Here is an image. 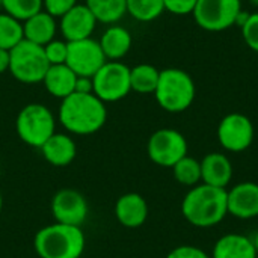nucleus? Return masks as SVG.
<instances>
[{
  "mask_svg": "<svg viewBox=\"0 0 258 258\" xmlns=\"http://www.w3.org/2000/svg\"><path fill=\"white\" fill-rule=\"evenodd\" d=\"M107 119L106 103L95 94L73 92L60 100L59 121L65 130L73 135H92L97 133Z\"/></svg>",
  "mask_w": 258,
  "mask_h": 258,
  "instance_id": "1",
  "label": "nucleus"
},
{
  "mask_svg": "<svg viewBox=\"0 0 258 258\" xmlns=\"http://www.w3.org/2000/svg\"><path fill=\"white\" fill-rule=\"evenodd\" d=\"M181 213L190 225L198 228H210L221 224L228 215L227 189L204 183L190 187L181 201Z\"/></svg>",
  "mask_w": 258,
  "mask_h": 258,
  "instance_id": "2",
  "label": "nucleus"
},
{
  "mask_svg": "<svg viewBox=\"0 0 258 258\" xmlns=\"http://www.w3.org/2000/svg\"><path fill=\"white\" fill-rule=\"evenodd\" d=\"M33 246L41 258H80L85 234L80 227L54 222L36 233Z\"/></svg>",
  "mask_w": 258,
  "mask_h": 258,
  "instance_id": "3",
  "label": "nucleus"
},
{
  "mask_svg": "<svg viewBox=\"0 0 258 258\" xmlns=\"http://www.w3.org/2000/svg\"><path fill=\"white\" fill-rule=\"evenodd\" d=\"M197 88L194 79L180 68H166L160 71L154 97L159 106L171 113H180L189 109L195 100Z\"/></svg>",
  "mask_w": 258,
  "mask_h": 258,
  "instance_id": "4",
  "label": "nucleus"
},
{
  "mask_svg": "<svg viewBox=\"0 0 258 258\" xmlns=\"http://www.w3.org/2000/svg\"><path fill=\"white\" fill-rule=\"evenodd\" d=\"M9 73L21 83H42L50 63L45 57L44 47L23 39L9 50Z\"/></svg>",
  "mask_w": 258,
  "mask_h": 258,
  "instance_id": "5",
  "label": "nucleus"
},
{
  "mask_svg": "<svg viewBox=\"0 0 258 258\" xmlns=\"http://www.w3.org/2000/svg\"><path fill=\"white\" fill-rule=\"evenodd\" d=\"M15 128L24 144L41 148L44 142L56 133V121L48 107L39 103H30L20 110Z\"/></svg>",
  "mask_w": 258,
  "mask_h": 258,
  "instance_id": "6",
  "label": "nucleus"
},
{
  "mask_svg": "<svg viewBox=\"0 0 258 258\" xmlns=\"http://www.w3.org/2000/svg\"><path fill=\"white\" fill-rule=\"evenodd\" d=\"M94 94L103 103H115L125 98L130 91V68L121 60H107L92 77Z\"/></svg>",
  "mask_w": 258,
  "mask_h": 258,
  "instance_id": "7",
  "label": "nucleus"
},
{
  "mask_svg": "<svg viewBox=\"0 0 258 258\" xmlns=\"http://www.w3.org/2000/svg\"><path fill=\"white\" fill-rule=\"evenodd\" d=\"M242 15L240 0H198L194 9L197 24L209 32H221L231 27Z\"/></svg>",
  "mask_w": 258,
  "mask_h": 258,
  "instance_id": "8",
  "label": "nucleus"
},
{
  "mask_svg": "<svg viewBox=\"0 0 258 258\" xmlns=\"http://www.w3.org/2000/svg\"><path fill=\"white\" fill-rule=\"evenodd\" d=\"M147 151L153 163L172 168L178 160L187 156V141L174 128H160L148 139Z\"/></svg>",
  "mask_w": 258,
  "mask_h": 258,
  "instance_id": "9",
  "label": "nucleus"
},
{
  "mask_svg": "<svg viewBox=\"0 0 258 258\" xmlns=\"http://www.w3.org/2000/svg\"><path fill=\"white\" fill-rule=\"evenodd\" d=\"M252 121L243 113H228L218 125V141L221 147L231 153L248 150L254 141Z\"/></svg>",
  "mask_w": 258,
  "mask_h": 258,
  "instance_id": "10",
  "label": "nucleus"
},
{
  "mask_svg": "<svg viewBox=\"0 0 258 258\" xmlns=\"http://www.w3.org/2000/svg\"><path fill=\"white\" fill-rule=\"evenodd\" d=\"M107 62L101 45L92 38L68 42L67 65L80 77H94Z\"/></svg>",
  "mask_w": 258,
  "mask_h": 258,
  "instance_id": "11",
  "label": "nucleus"
},
{
  "mask_svg": "<svg viewBox=\"0 0 258 258\" xmlns=\"http://www.w3.org/2000/svg\"><path fill=\"white\" fill-rule=\"evenodd\" d=\"M88 201L74 189H62L51 200V213L56 222L80 227L88 218Z\"/></svg>",
  "mask_w": 258,
  "mask_h": 258,
  "instance_id": "12",
  "label": "nucleus"
},
{
  "mask_svg": "<svg viewBox=\"0 0 258 258\" xmlns=\"http://www.w3.org/2000/svg\"><path fill=\"white\" fill-rule=\"evenodd\" d=\"M228 215L237 219H254L258 216V184L243 181L227 190Z\"/></svg>",
  "mask_w": 258,
  "mask_h": 258,
  "instance_id": "13",
  "label": "nucleus"
},
{
  "mask_svg": "<svg viewBox=\"0 0 258 258\" xmlns=\"http://www.w3.org/2000/svg\"><path fill=\"white\" fill-rule=\"evenodd\" d=\"M97 20L86 5L77 3L63 17H60V33L68 42L91 38Z\"/></svg>",
  "mask_w": 258,
  "mask_h": 258,
  "instance_id": "14",
  "label": "nucleus"
},
{
  "mask_svg": "<svg viewBox=\"0 0 258 258\" xmlns=\"http://www.w3.org/2000/svg\"><path fill=\"white\" fill-rule=\"evenodd\" d=\"M115 216L118 222L127 228L142 227L148 218V204L139 194H124L115 204Z\"/></svg>",
  "mask_w": 258,
  "mask_h": 258,
  "instance_id": "15",
  "label": "nucleus"
},
{
  "mask_svg": "<svg viewBox=\"0 0 258 258\" xmlns=\"http://www.w3.org/2000/svg\"><path fill=\"white\" fill-rule=\"evenodd\" d=\"M233 178V165L224 153H210L201 160V181L225 189Z\"/></svg>",
  "mask_w": 258,
  "mask_h": 258,
  "instance_id": "16",
  "label": "nucleus"
},
{
  "mask_svg": "<svg viewBox=\"0 0 258 258\" xmlns=\"http://www.w3.org/2000/svg\"><path fill=\"white\" fill-rule=\"evenodd\" d=\"M45 162L53 166H68L77 156V147L71 136L65 133H54L39 148Z\"/></svg>",
  "mask_w": 258,
  "mask_h": 258,
  "instance_id": "17",
  "label": "nucleus"
},
{
  "mask_svg": "<svg viewBox=\"0 0 258 258\" xmlns=\"http://www.w3.org/2000/svg\"><path fill=\"white\" fill-rule=\"evenodd\" d=\"M257 255L254 240L237 233H228L218 239L212 252V258H257Z\"/></svg>",
  "mask_w": 258,
  "mask_h": 258,
  "instance_id": "18",
  "label": "nucleus"
},
{
  "mask_svg": "<svg viewBox=\"0 0 258 258\" xmlns=\"http://www.w3.org/2000/svg\"><path fill=\"white\" fill-rule=\"evenodd\" d=\"M76 82H77V74L67 65H50L44 76V86L47 92L56 98H67L76 91Z\"/></svg>",
  "mask_w": 258,
  "mask_h": 258,
  "instance_id": "19",
  "label": "nucleus"
},
{
  "mask_svg": "<svg viewBox=\"0 0 258 258\" xmlns=\"http://www.w3.org/2000/svg\"><path fill=\"white\" fill-rule=\"evenodd\" d=\"M56 30H57V24L54 17H51L44 9L23 23L24 39L38 44L41 47L47 45L50 41L54 39Z\"/></svg>",
  "mask_w": 258,
  "mask_h": 258,
  "instance_id": "20",
  "label": "nucleus"
},
{
  "mask_svg": "<svg viewBox=\"0 0 258 258\" xmlns=\"http://www.w3.org/2000/svg\"><path fill=\"white\" fill-rule=\"evenodd\" d=\"M98 42L107 60H121L130 51L133 39L125 27L112 24L101 35Z\"/></svg>",
  "mask_w": 258,
  "mask_h": 258,
  "instance_id": "21",
  "label": "nucleus"
},
{
  "mask_svg": "<svg viewBox=\"0 0 258 258\" xmlns=\"http://www.w3.org/2000/svg\"><path fill=\"white\" fill-rule=\"evenodd\" d=\"M97 23L113 24L127 14V0H86Z\"/></svg>",
  "mask_w": 258,
  "mask_h": 258,
  "instance_id": "22",
  "label": "nucleus"
},
{
  "mask_svg": "<svg viewBox=\"0 0 258 258\" xmlns=\"http://www.w3.org/2000/svg\"><path fill=\"white\" fill-rule=\"evenodd\" d=\"M160 71L150 65L141 63L130 68V86L132 91L138 94H154L157 83H159Z\"/></svg>",
  "mask_w": 258,
  "mask_h": 258,
  "instance_id": "23",
  "label": "nucleus"
},
{
  "mask_svg": "<svg viewBox=\"0 0 258 258\" xmlns=\"http://www.w3.org/2000/svg\"><path fill=\"white\" fill-rule=\"evenodd\" d=\"M172 174L180 184L194 187L201 181V162L195 157L184 156L172 166Z\"/></svg>",
  "mask_w": 258,
  "mask_h": 258,
  "instance_id": "24",
  "label": "nucleus"
},
{
  "mask_svg": "<svg viewBox=\"0 0 258 258\" xmlns=\"http://www.w3.org/2000/svg\"><path fill=\"white\" fill-rule=\"evenodd\" d=\"M163 12V0H127V14H130L138 21H153Z\"/></svg>",
  "mask_w": 258,
  "mask_h": 258,
  "instance_id": "25",
  "label": "nucleus"
},
{
  "mask_svg": "<svg viewBox=\"0 0 258 258\" xmlns=\"http://www.w3.org/2000/svg\"><path fill=\"white\" fill-rule=\"evenodd\" d=\"M23 39V23L5 12H0V48L12 50Z\"/></svg>",
  "mask_w": 258,
  "mask_h": 258,
  "instance_id": "26",
  "label": "nucleus"
},
{
  "mask_svg": "<svg viewBox=\"0 0 258 258\" xmlns=\"http://www.w3.org/2000/svg\"><path fill=\"white\" fill-rule=\"evenodd\" d=\"M2 9L5 14L24 23L42 11V0H2Z\"/></svg>",
  "mask_w": 258,
  "mask_h": 258,
  "instance_id": "27",
  "label": "nucleus"
},
{
  "mask_svg": "<svg viewBox=\"0 0 258 258\" xmlns=\"http://www.w3.org/2000/svg\"><path fill=\"white\" fill-rule=\"evenodd\" d=\"M44 53L50 65H62L67 63L68 57V41L53 39L47 45H44Z\"/></svg>",
  "mask_w": 258,
  "mask_h": 258,
  "instance_id": "28",
  "label": "nucleus"
},
{
  "mask_svg": "<svg viewBox=\"0 0 258 258\" xmlns=\"http://www.w3.org/2000/svg\"><path fill=\"white\" fill-rule=\"evenodd\" d=\"M242 36L248 47L258 53V12L248 15L242 21Z\"/></svg>",
  "mask_w": 258,
  "mask_h": 258,
  "instance_id": "29",
  "label": "nucleus"
},
{
  "mask_svg": "<svg viewBox=\"0 0 258 258\" xmlns=\"http://www.w3.org/2000/svg\"><path fill=\"white\" fill-rule=\"evenodd\" d=\"M76 5L77 0H42V9L54 18L63 17Z\"/></svg>",
  "mask_w": 258,
  "mask_h": 258,
  "instance_id": "30",
  "label": "nucleus"
},
{
  "mask_svg": "<svg viewBox=\"0 0 258 258\" xmlns=\"http://www.w3.org/2000/svg\"><path fill=\"white\" fill-rule=\"evenodd\" d=\"M198 0H163L165 11L174 15H187L194 14Z\"/></svg>",
  "mask_w": 258,
  "mask_h": 258,
  "instance_id": "31",
  "label": "nucleus"
},
{
  "mask_svg": "<svg viewBox=\"0 0 258 258\" xmlns=\"http://www.w3.org/2000/svg\"><path fill=\"white\" fill-rule=\"evenodd\" d=\"M166 258H210L206 251L194 245H181L174 248Z\"/></svg>",
  "mask_w": 258,
  "mask_h": 258,
  "instance_id": "32",
  "label": "nucleus"
},
{
  "mask_svg": "<svg viewBox=\"0 0 258 258\" xmlns=\"http://www.w3.org/2000/svg\"><path fill=\"white\" fill-rule=\"evenodd\" d=\"M74 92H79V94H94L92 77H80V76H77L76 91Z\"/></svg>",
  "mask_w": 258,
  "mask_h": 258,
  "instance_id": "33",
  "label": "nucleus"
},
{
  "mask_svg": "<svg viewBox=\"0 0 258 258\" xmlns=\"http://www.w3.org/2000/svg\"><path fill=\"white\" fill-rule=\"evenodd\" d=\"M9 62H11V57H9V50H3L0 48V74L9 71Z\"/></svg>",
  "mask_w": 258,
  "mask_h": 258,
  "instance_id": "34",
  "label": "nucleus"
},
{
  "mask_svg": "<svg viewBox=\"0 0 258 258\" xmlns=\"http://www.w3.org/2000/svg\"><path fill=\"white\" fill-rule=\"evenodd\" d=\"M252 240H254V245H255V249H257V252H258V231H257V234H255V237H254Z\"/></svg>",
  "mask_w": 258,
  "mask_h": 258,
  "instance_id": "35",
  "label": "nucleus"
},
{
  "mask_svg": "<svg viewBox=\"0 0 258 258\" xmlns=\"http://www.w3.org/2000/svg\"><path fill=\"white\" fill-rule=\"evenodd\" d=\"M2 207H3V198H2V192H0V212H2Z\"/></svg>",
  "mask_w": 258,
  "mask_h": 258,
  "instance_id": "36",
  "label": "nucleus"
},
{
  "mask_svg": "<svg viewBox=\"0 0 258 258\" xmlns=\"http://www.w3.org/2000/svg\"><path fill=\"white\" fill-rule=\"evenodd\" d=\"M249 2H251L252 5H255V6H258V0H249Z\"/></svg>",
  "mask_w": 258,
  "mask_h": 258,
  "instance_id": "37",
  "label": "nucleus"
},
{
  "mask_svg": "<svg viewBox=\"0 0 258 258\" xmlns=\"http://www.w3.org/2000/svg\"><path fill=\"white\" fill-rule=\"evenodd\" d=\"M0 8H2V0H0Z\"/></svg>",
  "mask_w": 258,
  "mask_h": 258,
  "instance_id": "38",
  "label": "nucleus"
},
{
  "mask_svg": "<svg viewBox=\"0 0 258 258\" xmlns=\"http://www.w3.org/2000/svg\"><path fill=\"white\" fill-rule=\"evenodd\" d=\"M257 258H258V255H257Z\"/></svg>",
  "mask_w": 258,
  "mask_h": 258,
  "instance_id": "39",
  "label": "nucleus"
}]
</instances>
